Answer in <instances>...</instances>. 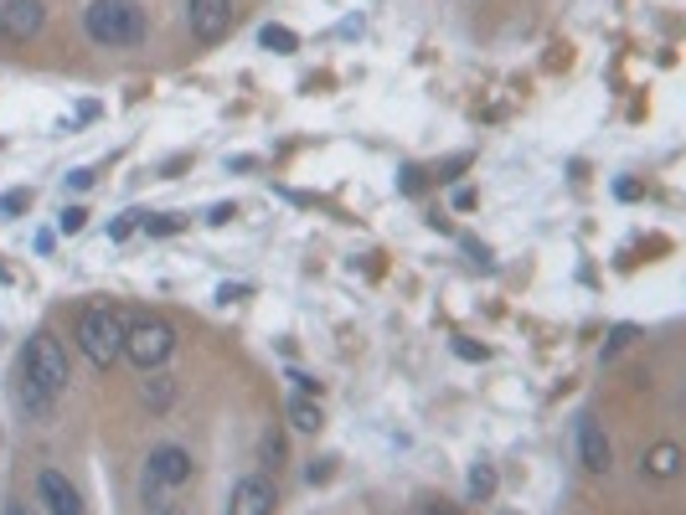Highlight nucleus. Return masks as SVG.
<instances>
[{"instance_id":"1","label":"nucleus","mask_w":686,"mask_h":515,"mask_svg":"<svg viewBox=\"0 0 686 515\" xmlns=\"http://www.w3.org/2000/svg\"><path fill=\"white\" fill-rule=\"evenodd\" d=\"M83 31L93 47H140L145 42V11L135 0H93L83 11Z\"/></svg>"},{"instance_id":"2","label":"nucleus","mask_w":686,"mask_h":515,"mask_svg":"<svg viewBox=\"0 0 686 515\" xmlns=\"http://www.w3.org/2000/svg\"><path fill=\"white\" fill-rule=\"evenodd\" d=\"M124 325L130 320H124L114 305H99L78 320V346H83V356H89L99 371H109L124 356Z\"/></svg>"},{"instance_id":"3","label":"nucleus","mask_w":686,"mask_h":515,"mask_svg":"<svg viewBox=\"0 0 686 515\" xmlns=\"http://www.w3.org/2000/svg\"><path fill=\"white\" fill-rule=\"evenodd\" d=\"M171 351H176V330H171L165 320L145 315V320L124 325V356H130V361H135L140 371H155Z\"/></svg>"},{"instance_id":"4","label":"nucleus","mask_w":686,"mask_h":515,"mask_svg":"<svg viewBox=\"0 0 686 515\" xmlns=\"http://www.w3.org/2000/svg\"><path fill=\"white\" fill-rule=\"evenodd\" d=\"M21 367H27L31 377L47 387V392H62V387L73 382V377H68V351H62V346L47 336V330H37V336L27 340V351H21Z\"/></svg>"},{"instance_id":"5","label":"nucleus","mask_w":686,"mask_h":515,"mask_svg":"<svg viewBox=\"0 0 686 515\" xmlns=\"http://www.w3.org/2000/svg\"><path fill=\"white\" fill-rule=\"evenodd\" d=\"M192 480V454L186 449H176V443H161L155 454H150V470H145V495L150 490H176Z\"/></svg>"},{"instance_id":"6","label":"nucleus","mask_w":686,"mask_h":515,"mask_svg":"<svg viewBox=\"0 0 686 515\" xmlns=\"http://www.w3.org/2000/svg\"><path fill=\"white\" fill-rule=\"evenodd\" d=\"M47 21L42 0H0V37L6 42H31Z\"/></svg>"},{"instance_id":"7","label":"nucleus","mask_w":686,"mask_h":515,"mask_svg":"<svg viewBox=\"0 0 686 515\" xmlns=\"http://www.w3.org/2000/svg\"><path fill=\"white\" fill-rule=\"evenodd\" d=\"M186 27L196 42H223L233 27V6L227 0H186Z\"/></svg>"},{"instance_id":"8","label":"nucleus","mask_w":686,"mask_h":515,"mask_svg":"<svg viewBox=\"0 0 686 515\" xmlns=\"http://www.w3.org/2000/svg\"><path fill=\"white\" fill-rule=\"evenodd\" d=\"M227 515H274V485L258 480V474L238 480L233 495H227Z\"/></svg>"},{"instance_id":"9","label":"nucleus","mask_w":686,"mask_h":515,"mask_svg":"<svg viewBox=\"0 0 686 515\" xmlns=\"http://www.w3.org/2000/svg\"><path fill=\"white\" fill-rule=\"evenodd\" d=\"M37 495H42V505L52 515H83V495H78V490L68 485V474H58V470H42Z\"/></svg>"},{"instance_id":"10","label":"nucleus","mask_w":686,"mask_h":515,"mask_svg":"<svg viewBox=\"0 0 686 515\" xmlns=\"http://www.w3.org/2000/svg\"><path fill=\"white\" fill-rule=\"evenodd\" d=\"M579 454H583V470L588 474H610V439H604V428H598L594 418L579 423Z\"/></svg>"},{"instance_id":"11","label":"nucleus","mask_w":686,"mask_h":515,"mask_svg":"<svg viewBox=\"0 0 686 515\" xmlns=\"http://www.w3.org/2000/svg\"><path fill=\"white\" fill-rule=\"evenodd\" d=\"M16 398H21V408H27L31 418H52V398H58V392H47L27 367H16Z\"/></svg>"},{"instance_id":"12","label":"nucleus","mask_w":686,"mask_h":515,"mask_svg":"<svg viewBox=\"0 0 686 515\" xmlns=\"http://www.w3.org/2000/svg\"><path fill=\"white\" fill-rule=\"evenodd\" d=\"M289 423H295L299 433H320V428H326V418H320V402L295 398V402H289Z\"/></svg>"},{"instance_id":"13","label":"nucleus","mask_w":686,"mask_h":515,"mask_svg":"<svg viewBox=\"0 0 686 515\" xmlns=\"http://www.w3.org/2000/svg\"><path fill=\"white\" fill-rule=\"evenodd\" d=\"M645 464H651L656 480H672V474L682 470V449H676V443H656V454L645 459Z\"/></svg>"},{"instance_id":"14","label":"nucleus","mask_w":686,"mask_h":515,"mask_svg":"<svg viewBox=\"0 0 686 515\" xmlns=\"http://www.w3.org/2000/svg\"><path fill=\"white\" fill-rule=\"evenodd\" d=\"M491 495H495L491 464H475V470H470V501H491Z\"/></svg>"},{"instance_id":"15","label":"nucleus","mask_w":686,"mask_h":515,"mask_svg":"<svg viewBox=\"0 0 686 515\" xmlns=\"http://www.w3.org/2000/svg\"><path fill=\"white\" fill-rule=\"evenodd\" d=\"M258 42H264V47H279V52H295L299 37L289 27H264V31H258Z\"/></svg>"},{"instance_id":"16","label":"nucleus","mask_w":686,"mask_h":515,"mask_svg":"<svg viewBox=\"0 0 686 515\" xmlns=\"http://www.w3.org/2000/svg\"><path fill=\"white\" fill-rule=\"evenodd\" d=\"M145 398H150V408H165V402H171V377H150Z\"/></svg>"},{"instance_id":"17","label":"nucleus","mask_w":686,"mask_h":515,"mask_svg":"<svg viewBox=\"0 0 686 515\" xmlns=\"http://www.w3.org/2000/svg\"><path fill=\"white\" fill-rule=\"evenodd\" d=\"M58 227H62V233H68V237H73V233H83V227H89V212H83V206H68Z\"/></svg>"},{"instance_id":"18","label":"nucleus","mask_w":686,"mask_h":515,"mask_svg":"<svg viewBox=\"0 0 686 515\" xmlns=\"http://www.w3.org/2000/svg\"><path fill=\"white\" fill-rule=\"evenodd\" d=\"M279 459H284V443H279V433H269V439H264V464L279 470Z\"/></svg>"},{"instance_id":"19","label":"nucleus","mask_w":686,"mask_h":515,"mask_svg":"<svg viewBox=\"0 0 686 515\" xmlns=\"http://www.w3.org/2000/svg\"><path fill=\"white\" fill-rule=\"evenodd\" d=\"M27 206H31L27 192H6V196H0V212H27Z\"/></svg>"},{"instance_id":"20","label":"nucleus","mask_w":686,"mask_h":515,"mask_svg":"<svg viewBox=\"0 0 686 515\" xmlns=\"http://www.w3.org/2000/svg\"><path fill=\"white\" fill-rule=\"evenodd\" d=\"M629 336H635V325H620V330H614V336H610V346H604V356H614V351H620V346H625Z\"/></svg>"},{"instance_id":"21","label":"nucleus","mask_w":686,"mask_h":515,"mask_svg":"<svg viewBox=\"0 0 686 515\" xmlns=\"http://www.w3.org/2000/svg\"><path fill=\"white\" fill-rule=\"evenodd\" d=\"M145 227H150V233H161V237H165V233H176L181 222H176V217H161V222H145Z\"/></svg>"},{"instance_id":"22","label":"nucleus","mask_w":686,"mask_h":515,"mask_svg":"<svg viewBox=\"0 0 686 515\" xmlns=\"http://www.w3.org/2000/svg\"><path fill=\"white\" fill-rule=\"evenodd\" d=\"M68 186H73V192H89L93 176H89V171H73V176H68Z\"/></svg>"},{"instance_id":"23","label":"nucleus","mask_w":686,"mask_h":515,"mask_svg":"<svg viewBox=\"0 0 686 515\" xmlns=\"http://www.w3.org/2000/svg\"><path fill=\"white\" fill-rule=\"evenodd\" d=\"M11 515H31V511H27V505H11Z\"/></svg>"}]
</instances>
